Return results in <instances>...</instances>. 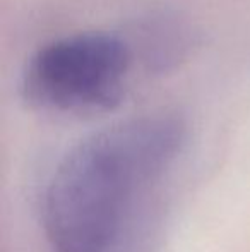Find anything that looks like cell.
Listing matches in <instances>:
<instances>
[{"label":"cell","instance_id":"1","mask_svg":"<svg viewBox=\"0 0 250 252\" xmlns=\"http://www.w3.org/2000/svg\"><path fill=\"white\" fill-rule=\"evenodd\" d=\"M185 124L147 113L89 134L60 159L41 204L54 252H154Z\"/></svg>","mask_w":250,"mask_h":252},{"label":"cell","instance_id":"2","mask_svg":"<svg viewBox=\"0 0 250 252\" xmlns=\"http://www.w3.org/2000/svg\"><path fill=\"white\" fill-rule=\"evenodd\" d=\"M129 69L125 40L108 31H81L38 48L24 65L21 91L48 112H108L124 98Z\"/></svg>","mask_w":250,"mask_h":252}]
</instances>
